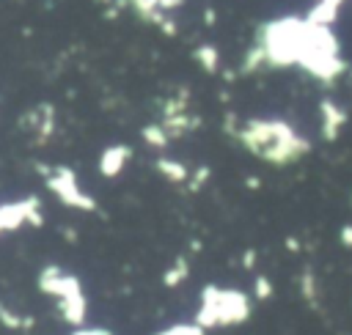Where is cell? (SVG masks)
I'll list each match as a JSON object with an SVG mask.
<instances>
[{
    "instance_id": "obj_5",
    "label": "cell",
    "mask_w": 352,
    "mask_h": 335,
    "mask_svg": "<svg viewBox=\"0 0 352 335\" xmlns=\"http://www.w3.org/2000/svg\"><path fill=\"white\" fill-rule=\"evenodd\" d=\"M44 184H47V189H50L63 206H69V209H77V211H96V206H99L96 198H94L88 189H82L77 173H74L69 165H52V170H50V176L44 178Z\"/></svg>"
},
{
    "instance_id": "obj_21",
    "label": "cell",
    "mask_w": 352,
    "mask_h": 335,
    "mask_svg": "<svg viewBox=\"0 0 352 335\" xmlns=\"http://www.w3.org/2000/svg\"><path fill=\"white\" fill-rule=\"evenodd\" d=\"M209 176H212L209 165H198L195 170H190V178H187V192H198V189L204 187V181H209Z\"/></svg>"
},
{
    "instance_id": "obj_23",
    "label": "cell",
    "mask_w": 352,
    "mask_h": 335,
    "mask_svg": "<svg viewBox=\"0 0 352 335\" xmlns=\"http://www.w3.org/2000/svg\"><path fill=\"white\" fill-rule=\"evenodd\" d=\"M72 335H113L110 330H102V327H77V332Z\"/></svg>"
},
{
    "instance_id": "obj_6",
    "label": "cell",
    "mask_w": 352,
    "mask_h": 335,
    "mask_svg": "<svg viewBox=\"0 0 352 335\" xmlns=\"http://www.w3.org/2000/svg\"><path fill=\"white\" fill-rule=\"evenodd\" d=\"M36 286H38L41 294L55 297V299L82 291L80 277L72 275V272H66V269H60L58 264H47V266H41V272H38V277H36Z\"/></svg>"
},
{
    "instance_id": "obj_25",
    "label": "cell",
    "mask_w": 352,
    "mask_h": 335,
    "mask_svg": "<svg viewBox=\"0 0 352 335\" xmlns=\"http://www.w3.org/2000/svg\"><path fill=\"white\" fill-rule=\"evenodd\" d=\"M286 247H289L292 253H297V250H300V242H297L294 236H286Z\"/></svg>"
},
{
    "instance_id": "obj_20",
    "label": "cell",
    "mask_w": 352,
    "mask_h": 335,
    "mask_svg": "<svg viewBox=\"0 0 352 335\" xmlns=\"http://www.w3.org/2000/svg\"><path fill=\"white\" fill-rule=\"evenodd\" d=\"M154 335H206V330L198 327L195 321H187V324L182 321V324H170V327H165V330H160Z\"/></svg>"
},
{
    "instance_id": "obj_3",
    "label": "cell",
    "mask_w": 352,
    "mask_h": 335,
    "mask_svg": "<svg viewBox=\"0 0 352 335\" xmlns=\"http://www.w3.org/2000/svg\"><path fill=\"white\" fill-rule=\"evenodd\" d=\"M297 66L322 85H333L336 77H341L346 71V63L341 58V44H338L333 27L308 22Z\"/></svg>"
},
{
    "instance_id": "obj_9",
    "label": "cell",
    "mask_w": 352,
    "mask_h": 335,
    "mask_svg": "<svg viewBox=\"0 0 352 335\" xmlns=\"http://www.w3.org/2000/svg\"><path fill=\"white\" fill-rule=\"evenodd\" d=\"M58 302V316L72 324V327H82L85 319H88V299H85V291H77V294H69V297H60L55 299Z\"/></svg>"
},
{
    "instance_id": "obj_14",
    "label": "cell",
    "mask_w": 352,
    "mask_h": 335,
    "mask_svg": "<svg viewBox=\"0 0 352 335\" xmlns=\"http://www.w3.org/2000/svg\"><path fill=\"white\" fill-rule=\"evenodd\" d=\"M187 275H190V261H187V255H176V258L170 261V266L162 272V286H165V288H176L179 283L187 280Z\"/></svg>"
},
{
    "instance_id": "obj_18",
    "label": "cell",
    "mask_w": 352,
    "mask_h": 335,
    "mask_svg": "<svg viewBox=\"0 0 352 335\" xmlns=\"http://www.w3.org/2000/svg\"><path fill=\"white\" fill-rule=\"evenodd\" d=\"M0 324H3L6 330H11V332H22V330H30L36 321H33L30 316H19V313L8 310V308L0 302Z\"/></svg>"
},
{
    "instance_id": "obj_4",
    "label": "cell",
    "mask_w": 352,
    "mask_h": 335,
    "mask_svg": "<svg viewBox=\"0 0 352 335\" xmlns=\"http://www.w3.org/2000/svg\"><path fill=\"white\" fill-rule=\"evenodd\" d=\"M253 313L250 297L239 288H223V286H204L198 294V310H195V324L204 330H217V327H236L245 324Z\"/></svg>"
},
{
    "instance_id": "obj_13",
    "label": "cell",
    "mask_w": 352,
    "mask_h": 335,
    "mask_svg": "<svg viewBox=\"0 0 352 335\" xmlns=\"http://www.w3.org/2000/svg\"><path fill=\"white\" fill-rule=\"evenodd\" d=\"M192 60L206 71V74H217L220 71V52L214 44H198L192 49Z\"/></svg>"
},
{
    "instance_id": "obj_19",
    "label": "cell",
    "mask_w": 352,
    "mask_h": 335,
    "mask_svg": "<svg viewBox=\"0 0 352 335\" xmlns=\"http://www.w3.org/2000/svg\"><path fill=\"white\" fill-rule=\"evenodd\" d=\"M272 294H275L272 280H270L267 275H256V277H253V299L267 302V299H272Z\"/></svg>"
},
{
    "instance_id": "obj_26",
    "label": "cell",
    "mask_w": 352,
    "mask_h": 335,
    "mask_svg": "<svg viewBox=\"0 0 352 335\" xmlns=\"http://www.w3.org/2000/svg\"><path fill=\"white\" fill-rule=\"evenodd\" d=\"M214 19H217V16H214V11H212V8H206V11H204V22H206V25H214Z\"/></svg>"
},
{
    "instance_id": "obj_12",
    "label": "cell",
    "mask_w": 352,
    "mask_h": 335,
    "mask_svg": "<svg viewBox=\"0 0 352 335\" xmlns=\"http://www.w3.org/2000/svg\"><path fill=\"white\" fill-rule=\"evenodd\" d=\"M154 170H157L165 181H170V184H184V181L190 178V168H187L184 162L173 159V157H157V159H154Z\"/></svg>"
},
{
    "instance_id": "obj_17",
    "label": "cell",
    "mask_w": 352,
    "mask_h": 335,
    "mask_svg": "<svg viewBox=\"0 0 352 335\" xmlns=\"http://www.w3.org/2000/svg\"><path fill=\"white\" fill-rule=\"evenodd\" d=\"M305 19L314 22V25H327V27H330V25L338 19V8L330 5V3H324V0H316V3L308 8Z\"/></svg>"
},
{
    "instance_id": "obj_24",
    "label": "cell",
    "mask_w": 352,
    "mask_h": 335,
    "mask_svg": "<svg viewBox=\"0 0 352 335\" xmlns=\"http://www.w3.org/2000/svg\"><path fill=\"white\" fill-rule=\"evenodd\" d=\"M242 266L245 269H253L256 266V250H245L242 253Z\"/></svg>"
},
{
    "instance_id": "obj_27",
    "label": "cell",
    "mask_w": 352,
    "mask_h": 335,
    "mask_svg": "<svg viewBox=\"0 0 352 335\" xmlns=\"http://www.w3.org/2000/svg\"><path fill=\"white\" fill-rule=\"evenodd\" d=\"M245 184H248V187H253V189H256V187H258V178H245Z\"/></svg>"
},
{
    "instance_id": "obj_10",
    "label": "cell",
    "mask_w": 352,
    "mask_h": 335,
    "mask_svg": "<svg viewBox=\"0 0 352 335\" xmlns=\"http://www.w3.org/2000/svg\"><path fill=\"white\" fill-rule=\"evenodd\" d=\"M160 124L165 126L170 140H179V137H184V135H190V132H195L201 126V115L187 110V113H176V115H162Z\"/></svg>"
},
{
    "instance_id": "obj_11",
    "label": "cell",
    "mask_w": 352,
    "mask_h": 335,
    "mask_svg": "<svg viewBox=\"0 0 352 335\" xmlns=\"http://www.w3.org/2000/svg\"><path fill=\"white\" fill-rule=\"evenodd\" d=\"M30 118H33V137H36V143H44L55 132V107L50 102H41L30 113Z\"/></svg>"
},
{
    "instance_id": "obj_28",
    "label": "cell",
    "mask_w": 352,
    "mask_h": 335,
    "mask_svg": "<svg viewBox=\"0 0 352 335\" xmlns=\"http://www.w3.org/2000/svg\"><path fill=\"white\" fill-rule=\"evenodd\" d=\"M324 3H330V5H336V8H341V3H344V0H324Z\"/></svg>"
},
{
    "instance_id": "obj_22",
    "label": "cell",
    "mask_w": 352,
    "mask_h": 335,
    "mask_svg": "<svg viewBox=\"0 0 352 335\" xmlns=\"http://www.w3.org/2000/svg\"><path fill=\"white\" fill-rule=\"evenodd\" d=\"M338 242H341V247L352 250V222H344V225H341V231H338Z\"/></svg>"
},
{
    "instance_id": "obj_30",
    "label": "cell",
    "mask_w": 352,
    "mask_h": 335,
    "mask_svg": "<svg viewBox=\"0 0 352 335\" xmlns=\"http://www.w3.org/2000/svg\"><path fill=\"white\" fill-rule=\"evenodd\" d=\"M99 3H107V0H99Z\"/></svg>"
},
{
    "instance_id": "obj_16",
    "label": "cell",
    "mask_w": 352,
    "mask_h": 335,
    "mask_svg": "<svg viewBox=\"0 0 352 335\" xmlns=\"http://www.w3.org/2000/svg\"><path fill=\"white\" fill-rule=\"evenodd\" d=\"M297 288H300V297H302L311 308H316V299H319V283H316V275H314L311 266H305V269L300 272V277H297Z\"/></svg>"
},
{
    "instance_id": "obj_8",
    "label": "cell",
    "mask_w": 352,
    "mask_h": 335,
    "mask_svg": "<svg viewBox=\"0 0 352 335\" xmlns=\"http://www.w3.org/2000/svg\"><path fill=\"white\" fill-rule=\"evenodd\" d=\"M129 159H132V146H126V143H110V146L102 148L96 168H99V173L104 178H116L126 168Z\"/></svg>"
},
{
    "instance_id": "obj_29",
    "label": "cell",
    "mask_w": 352,
    "mask_h": 335,
    "mask_svg": "<svg viewBox=\"0 0 352 335\" xmlns=\"http://www.w3.org/2000/svg\"><path fill=\"white\" fill-rule=\"evenodd\" d=\"M0 233H6V228H3V217H0Z\"/></svg>"
},
{
    "instance_id": "obj_2",
    "label": "cell",
    "mask_w": 352,
    "mask_h": 335,
    "mask_svg": "<svg viewBox=\"0 0 352 335\" xmlns=\"http://www.w3.org/2000/svg\"><path fill=\"white\" fill-rule=\"evenodd\" d=\"M305 30H308V19L305 16H278V19H270L264 25H258L256 47L264 55V66L267 69L297 66Z\"/></svg>"
},
{
    "instance_id": "obj_15",
    "label": "cell",
    "mask_w": 352,
    "mask_h": 335,
    "mask_svg": "<svg viewBox=\"0 0 352 335\" xmlns=\"http://www.w3.org/2000/svg\"><path fill=\"white\" fill-rule=\"evenodd\" d=\"M140 137H143V143H146L148 148H154V151H162V148H168V143H170V137H168V132H165V126H162L160 121H157V124H143Z\"/></svg>"
},
{
    "instance_id": "obj_7",
    "label": "cell",
    "mask_w": 352,
    "mask_h": 335,
    "mask_svg": "<svg viewBox=\"0 0 352 335\" xmlns=\"http://www.w3.org/2000/svg\"><path fill=\"white\" fill-rule=\"evenodd\" d=\"M344 126H346V110L330 96L319 99V135H322V140L336 143L338 135L344 132Z\"/></svg>"
},
{
    "instance_id": "obj_1",
    "label": "cell",
    "mask_w": 352,
    "mask_h": 335,
    "mask_svg": "<svg viewBox=\"0 0 352 335\" xmlns=\"http://www.w3.org/2000/svg\"><path fill=\"white\" fill-rule=\"evenodd\" d=\"M231 135L248 154L275 168H289L311 154L308 137H302L283 118H248Z\"/></svg>"
}]
</instances>
